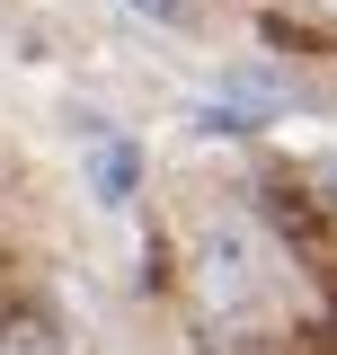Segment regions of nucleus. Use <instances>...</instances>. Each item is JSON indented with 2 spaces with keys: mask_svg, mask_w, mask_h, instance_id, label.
I'll use <instances>...</instances> for the list:
<instances>
[{
  "mask_svg": "<svg viewBox=\"0 0 337 355\" xmlns=\"http://www.w3.org/2000/svg\"><path fill=\"white\" fill-rule=\"evenodd\" d=\"M257 249H249V231H205L196 240V293H205V311H222V320H240V311H257Z\"/></svg>",
  "mask_w": 337,
  "mask_h": 355,
  "instance_id": "f257e3e1",
  "label": "nucleus"
},
{
  "mask_svg": "<svg viewBox=\"0 0 337 355\" xmlns=\"http://www.w3.org/2000/svg\"><path fill=\"white\" fill-rule=\"evenodd\" d=\"M133 18H151V27H187V0H125Z\"/></svg>",
  "mask_w": 337,
  "mask_h": 355,
  "instance_id": "39448f33",
  "label": "nucleus"
},
{
  "mask_svg": "<svg viewBox=\"0 0 337 355\" xmlns=\"http://www.w3.org/2000/svg\"><path fill=\"white\" fill-rule=\"evenodd\" d=\"M320 9H329V18H337V0H320Z\"/></svg>",
  "mask_w": 337,
  "mask_h": 355,
  "instance_id": "0eeeda50",
  "label": "nucleus"
},
{
  "mask_svg": "<svg viewBox=\"0 0 337 355\" xmlns=\"http://www.w3.org/2000/svg\"><path fill=\"white\" fill-rule=\"evenodd\" d=\"M266 116H284V80H266V71H231V80L213 89V107H205V133H257Z\"/></svg>",
  "mask_w": 337,
  "mask_h": 355,
  "instance_id": "f03ea898",
  "label": "nucleus"
},
{
  "mask_svg": "<svg viewBox=\"0 0 337 355\" xmlns=\"http://www.w3.org/2000/svg\"><path fill=\"white\" fill-rule=\"evenodd\" d=\"M133 178H142V160H133V142H98V160H89V187L107 196V205H125Z\"/></svg>",
  "mask_w": 337,
  "mask_h": 355,
  "instance_id": "7ed1b4c3",
  "label": "nucleus"
},
{
  "mask_svg": "<svg viewBox=\"0 0 337 355\" xmlns=\"http://www.w3.org/2000/svg\"><path fill=\"white\" fill-rule=\"evenodd\" d=\"M320 196H329V205H337V160H320Z\"/></svg>",
  "mask_w": 337,
  "mask_h": 355,
  "instance_id": "423d86ee",
  "label": "nucleus"
},
{
  "mask_svg": "<svg viewBox=\"0 0 337 355\" xmlns=\"http://www.w3.org/2000/svg\"><path fill=\"white\" fill-rule=\"evenodd\" d=\"M0 355H62V329L36 320V311H18V320L0 329Z\"/></svg>",
  "mask_w": 337,
  "mask_h": 355,
  "instance_id": "20e7f679",
  "label": "nucleus"
}]
</instances>
